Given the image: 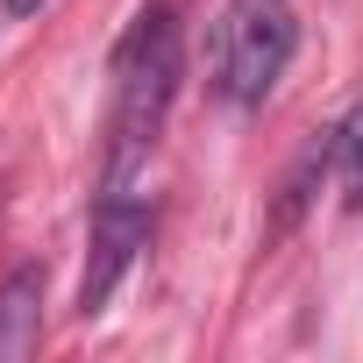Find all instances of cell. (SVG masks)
<instances>
[{
    "label": "cell",
    "mask_w": 363,
    "mask_h": 363,
    "mask_svg": "<svg viewBox=\"0 0 363 363\" xmlns=\"http://www.w3.org/2000/svg\"><path fill=\"white\" fill-rule=\"evenodd\" d=\"M186 79V29H178L171 0L150 8L121 29L114 43V121H107V193H128V171L157 150L164 114Z\"/></svg>",
    "instance_id": "6da1fadb"
},
{
    "label": "cell",
    "mask_w": 363,
    "mask_h": 363,
    "mask_svg": "<svg viewBox=\"0 0 363 363\" xmlns=\"http://www.w3.org/2000/svg\"><path fill=\"white\" fill-rule=\"evenodd\" d=\"M299 50V15L292 0H228L214 15V43H207V72H214V93L228 107H257L285 65Z\"/></svg>",
    "instance_id": "7a4b0ae2"
},
{
    "label": "cell",
    "mask_w": 363,
    "mask_h": 363,
    "mask_svg": "<svg viewBox=\"0 0 363 363\" xmlns=\"http://www.w3.org/2000/svg\"><path fill=\"white\" fill-rule=\"evenodd\" d=\"M143 242H150V214H143L128 193H107V200L93 207V235H86V278H79V313H86V320L107 313V299H114V285L128 278V264H135Z\"/></svg>",
    "instance_id": "3957f363"
},
{
    "label": "cell",
    "mask_w": 363,
    "mask_h": 363,
    "mask_svg": "<svg viewBox=\"0 0 363 363\" xmlns=\"http://www.w3.org/2000/svg\"><path fill=\"white\" fill-rule=\"evenodd\" d=\"M36 335H43V271L22 264L0 278V363L36 356Z\"/></svg>",
    "instance_id": "277c9868"
},
{
    "label": "cell",
    "mask_w": 363,
    "mask_h": 363,
    "mask_svg": "<svg viewBox=\"0 0 363 363\" xmlns=\"http://www.w3.org/2000/svg\"><path fill=\"white\" fill-rule=\"evenodd\" d=\"M335 171H342V207L363 214V100H356V114L335 128Z\"/></svg>",
    "instance_id": "5b68a950"
},
{
    "label": "cell",
    "mask_w": 363,
    "mask_h": 363,
    "mask_svg": "<svg viewBox=\"0 0 363 363\" xmlns=\"http://www.w3.org/2000/svg\"><path fill=\"white\" fill-rule=\"evenodd\" d=\"M43 8V0H8V15H36Z\"/></svg>",
    "instance_id": "8992f818"
}]
</instances>
